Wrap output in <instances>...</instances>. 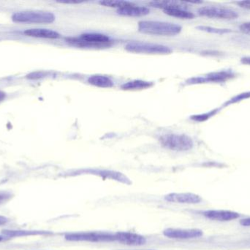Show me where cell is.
Wrapping results in <instances>:
<instances>
[{"mask_svg": "<svg viewBox=\"0 0 250 250\" xmlns=\"http://www.w3.org/2000/svg\"><path fill=\"white\" fill-rule=\"evenodd\" d=\"M163 234L169 239H197L203 236V231L198 229H166Z\"/></svg>", "mask_w": 250, "mask_h": 250, "instance_id": "8", "label": "cell"}, {"mask_svg": "<svg viewBox=\"0 0 250 250\" xmlns=\"http://www.w3.org/2000/svg\"><path fill=\"white\" fill-rule=\"evenodd\" d=\"M8 220L3 216H0V226H4L7 223Z\"/></svg>", "mask_w": 250, "mask_h": 250, "instance_id": "28", "label": "cell"}, {"mask_svg": "<svg viewBox=\"0 0 250 250\" xmlns=\"http://www.w3.org/2000/svg\"><path fill=\"white\" fill-rule=\"evenodd\" d=\"M6 97V93L4 92H3V91H0V102L1 101H2Z\"/></svg>", "mask_w": 250, "mask_h": 250, "instance_id": "30", "label": "cell"}, {"mask_svg": "<svg viewBox=\"0 0 250 250\" xmlns=\"http://www.w3.org/2000/svg\"><path fill=\"white\" fill-rule=\"evenodd\" d=\"M201 16L211 19H234L238 17L236 11L231 9L217 6H206L198 10Z\"/></svg>", "mask_w": 250, "mask_h": 250, "instance_id": "7", "label": "cell"}, {"mask_svg": "<svg viewBox=\"0 0 250 250\" xmlns=\"http://www.w3.org/2000/svg\"><path fill=\"white\" fill-rule=\"evenodd\" d=\"M165 199L167 202L182 204H198L202 201L201 197L192 193H170Z\"/></svg>", "mask_w": 250, "mask_h": 250, "instance_id": "11", "label": "cell"}, {"mask_svg": "<svg viewBox=\"0 0 250 250\" xmlns=\"http://www.w3.org/2000/svg\"><path fill=\"white\" fill-rule=\"evenodd\" d=\"M100 4L105 6V7H116L119 10V9L124 8V7L132 5L133 3L126 1H115V0L108 1V0H105V1H100Z\"/></svg>", "mask_w": 250, "mask_h": 250, "instance_id": "19", "label": "cell"}, {"mask_svg": "<svg viewBox=\"0 0 250 250\" xmlns=\"http://www.w3.org/2000/svg\"><path fill=\"white\" fill-rule=\"evenodd\" d=\"M88 82L98 88H110L114 86V82L108 76L103 75H93L88 79Z\"/></svg>", "mask_w": 250, "mask_h": 250, "instance_id": "16", "label": "cell"}, {"mask_svg": "<svg viewBox=\"0 0 250 250\" xmlns=\"http://www.w3.org/2000/svg\"><path fill=\"white\" fill-rule=\"evenodd\" d=\"M3 240V236H0V242Z\"/></svg>", "mask_w": 250, "mask_h": 250, "instance_id": "31", "label": "cell"}, {"mask_svg": "<svg viewBox=\"0 0 250 250\" xmlns=\"http://www.w3.org/2000/svg\"><path fill=\"white\" fill-rule=\"evenodd\" d=\"M250 92H248V93L240 94V95H236L234 98H232V99L230 100L227 104H234V103L239 102V101H242V100L246 99V98H250Z\"/></svg>", "mask_w": 250, "mask_h": 250, "instance_id": "23", "label": "cell"}, {"mask_svg": "<svg viewBox=\"0 0 250 250\" xmlns=\"http://www.w3.org/2000/svg\"><path fill=\"white\" fill-rule=\"evenodd\" d=\"M138 30L148 35L174 36L180 33L182 26L170 22L143 21L138 23Z\"/></svg>", "mask_w": 250, "mask_h": 250, "instance_id": "1", "label": "cell"}, {"mask_svg": "<svg viewBox=\"0 0 250 250\" xmlns=\"http://www.w3.org/2000/svg\"><path fill=\"white\" fill-rule=\"evenodd\" d=\"M116 242L129 246H141L146 243V239L141 235L131 232H118L114 233Z\"/></svg>", "mask_w": 250, "mask_h": 250, "instance_id": "9", "label": "cell"}, {"mask_svg": "<svg viewBox=\"0 0 250 250\" xmlns=\"http://www.w3.org/2000/svg\"><path fill=\"white\" fill-rule=\"evenodd\" d=\"M241 31L245 33L250 34V22H245L240 26Z\"/></svg>", "mask_w": 250, "mask_h": 250, "instance_id": "24", "label": "cell"}, {"mask_svg": "<svg viewBox=\"0 0 250 250\" xmlns=\"http://www.w3.org/2000/svg\"><path fill=\"white\" fill-rule=\"evenodd\" d=\"M66 41L71 45L81 48H106L112 44L109 37L100 33H85L78 38H67Z\"/></svg>", "mask_w": 250, "mask_h": 250, "instance_id": "2", "label": "cell"}, {"mask_svg": "<svg viewBox=\"0 0 250 250\" xmlns=\"http://www.w3.org/2000/svg\"><path fill=\"white\" fill-rule=\"evenodd\" d=\"M54 13L48 11H21L14 13L12 20L18 23H50L55 21Z\"/></svg>", "mask_w": 250, "mask_h": 250, "instance_id": "3", "label": "cell"}, {"mask_svg": "<svg viewBox=\"0 0 250 250\" xmlns=\"http://www.w3.org/2000/svg\"><path fill=\"white\" fill-rule=\"evenodd\" d=\"M85 173H89V174L97 175L103 179H111V180L117 181L125 184H130L131 182L129 179L120 173H117L114 171H108V170H86Z\"/></svg>", "mask_w": 250, "mask_h": 250, "instance_id": "13", "label": "cell"}, {"mask_svg": "<svg viewBox=\"0 0 250 250\" xmlns=\"http://www.w3.org/2000/svg\"><path fill=\"white\" fill-rule=\"evenodd\" d=\"M200 30L206 31V32H211V33L223 34L229 32V30L226 29H217V28L211 27V26H198Z\"/></svg>", "mask_w": 250, "mask_h": 250, "instance_id": "20", "label": "cell"}, {"mask_svg": "<svg viewBox=\"0 0 250 250\" xmlns=\"http://www.w3.org/2000/svg\"><path fill=\"white\" fill-rule=\"evenodd\" d=\"M240 224L242 226H245V227H250V218L241 220Z\"/></svg>", "mask_w": 250, "mask_h": 250, "instance_id": "27", "label": "cell"}, {"mask_svg": "<svg viewBox=\"0 0 250 250\" xmlns=\"http://www.w3.org/2000/svg\"><path fill=\"white\" fill-rule=\"evenodd\" d=\"M242 63H243V64L250 66V57H245V58H242Z\"/></svg>", "mask_w": 250, "mask_h": 250, "instance_id": "29", "label": "cell"}, {"mask_svg": "<svg viewBox=\"0 0 250 250\" xmlns=\"http://www.w3.org/2000/svg\"><path fill=\"white\" fill-rule=\"evenodd\" d=\"M160 143L164 148L174 151H187L193 147V142L188 135L168 134L162 136Z\"/></svg>", "mask_w": 250, "mask_h": 250, "instance_id": "4", "label": "cell"}, {"mask_svg": "<svg viewBox=\"0 0 250 250\" xmlns=\"http://www.w3.org/2000/svg\"><path fill=\"white\" fill-rule=\"evenodd\" d=\"M23 33L28 36L35 38H48V39H57L60 37V34L56 31L48 29H29L24 31Z\"/></svg>", "mask_w": 250, "mask_h": 250, "instance_id": "15", "label": "cell"}, {"mask_svg": "<svg viewBox=\"0 0 250 250\" xmlns=\"http://www.w3.org/2000/svg\"><path fill=\"white\" fill-rule=\"evenodd\" d=\"M216 112L211 111L210 112V113H206V114H200V115L193 116V117H192V120H195V121H205V120H207V119H208L209 118V117H211V116L214 115V114H215Z\"/></svg>", "mask_w": 250, "mask_h": 250, "instance_id": "22", "label": "cell"}, {"mask_svg": "<svg viewBox=\"0 0 250 250\" xmlns=\"http://www.w3.org/2000/svg\"><path fill=\"white\" fill-rule=\"evenodd\" d=\"M12 198H13V195L11 192L0 191V205L8 202Z\"/></svg>", "mask_w": 250, "mask_h": 250, "instance_id": "21", "label": "cell"}, {"mask_svg": "<svg viewBox=\"0 0 250 250\" xmlns=\"http://www.w3.org/2000/svg\"><path fill=\"white\" fill-rule=\"evenodd\" d=\"M234 76L230 71H220L209 73L204 77L194 78L189 81L191 84L205 83V82H223Z\"/></svg>", "mask_w": 250, "mask_h": 250, "instance_id": "12", "label": "cell"}, {"mask_svg": "<svg viewBox=\"0 0 250 250\" xmlns=\"http://www.w3.org/2000/svg\"><path fill=\"white\" fill-rule=\"evenodd\" d=\"M125 48L129 52L138 54H168L172 52L171 48L166 45L144 42H130Z\"/></svg>", "mask_w": 250, "mask_h": 250, "instance_id": "5", "label": "cell"}, {"mask_svg": "<svg viewBox=\"0 0 250 250\" xmlns=\"http://www.w3.org/2000/svg\"></svg>", "mask_w": 250, "mask_h": 250, "instance_id": "32", "label": "cell"}, {"mask_svg": "<svg viewBox=\"0 0 250 250\" xmlns=\"http://www.w3.org/2000/svg\"><path fill=\"white\" fill-rule=\"evenodd\" d=\"M66 240L70 242H114V234L105 232H81L68 233L65 236Z\"/></svg>", "mask_w": 250, "mask_h": 250, "instance_id": "6", "label": "cell"}, {"mask_svg": "<svg viewBox=\"0 0 250 250\" xmlns=\"http://www.w3.org/2000/svg\"><path fill=\"white\" fill-rule=\"evenodd\" d=\"M203 214L208 220L219 222L231 221L240 217V214L238 213L226 210H208L204 211Z\"/></svg>", "mask_w": 250, "mask_h": 250, "instance_id": "10", "label": "cell"}, {"mask_svg": "<svg viewBox=\"0 0 250 250\" xmlns=\"http://www.w3.org/2000/svg\"><path fill=\"white\" fill-rule=\"evenodd\" d=\"M152 86V82L143 80H134L122 85L121 88L124 91H137V90L138 91V90L147 89Z\"/></svg>", "mask_w": 250, "mask_h": 250, "instance_id": "18", "label": "cell"}, {"mask_svg": "<svg viewBox=\"0 0 250 250\" xmlns=\"http://www.w3.org/2000/svg\"><path fill=\"white\" fill-rule=\"evenodd\" d=\"M237 4L243 8L250 9V1H241L237 2Z\"/></svg>", "mask_w": 250, "mask_h": 250, "instance_id": "26", "label": "cell"}, {"mask_svg": "<svg viewBox=\"0 0 250 250\" xmlns=\"http://www.w3.org/2000/svg\"><path fill=\"white\" fill-rule=\"evenodd\" d=\"M164 13L168 16L181 19H192L195 18V15L192 12L185 10L184 7H173V8L165 9Z\"/></svg>", "mask_w": 250, "mask_h": 250, "instance_id": "17", "label": "cell"}, {"mask_svg": "<svg viewBox=\"0 0 250 250\" xmlns=\"http://www.w3.org/2000/svg\"><path fill=\"white\" fill-rule=\"evenodd\" d=\"M117 13L121 16H129V17H138V16H146L149 13V9L145 7H140L136 4L124 7L117 10Z\"/></svg>", "mask_w": 250, "mask_h": 250, "instance_id": "14", "label": "cell"}, {"mask_svg": "<svg viewBox=\"0 0 250 250\" xmlns=\"http://www.w3.org/2000/svg\"><path fill=\"white\" fill-rule=\"evenodd\" d=\"M44 76L42 72H35V73H31L28 75L27 77L29 79H39V78L42 77Z\"/></svg>", "mask_w": 250, "mask_h": 250, "instance_id": "25", "label": "cell"}]
</instances>
